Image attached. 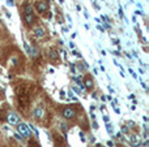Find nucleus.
<instances>
[{
	"label": "nucleus",
	"instance_id": "22",
	"mask_svg": "<svg viewBox=\"0 0 149 147\" xmlns=\"http://www.w3.org/2000/svg\"><path fill=\"white\" fill-rule=\"evenodd\" d=\"M30 126H31V129H33V130H34L35 135H38V130H37V129H35V128H34V126H33V125H30Z\"/></svg>",
	"mask_w": 149,
	"mask_h": 147
},
{
	"label": "nucleus",
	"instance_id": "5",
	"mask_svg": "<svg viewBox=\"0 0 149 147\" xmlns=\"http://www.w3.org/2000/svg\"><path fill=\"white\" fill-rule=\"evenodd\" d=\"M17 130L21 135H24L25 138H30V130H29V126L24 123H19L17 124Z\"/></svg>",
	"mask_w": 149,
	"mask_h": 147
},
{
	"label": "nucleus",
	"instance_id": "25",
	"mask_svg": "<svg viewBox=\"0 0 149 147\" xmlns=\"http://www.w3.org/2000/svg\"><path fill=\"white\" fill-rule=\"evenodd\" d=\"M116 147H124V146H123V144H118V146H116Z\"/></svg>",
	"mask_w": 149,
	"mask_h": 147
},
{
	"label": "nucleus",
	"instance_id": "17",
	"mask_svg": "<svg viewBox=\"0 0 149 147\" xmlns=\"http://www.w3.org/2000/svg\"><path fill=\"white\" fill-rule=\"evenodd\" d=\"M13 138H15V139H17V141H22V138L20 137V134H15V135H13Z\"/></svg>",
	"mask_w": 149,
	"mask_h": 147
},
{
	"label": "nucleus",
	"instance_id": "9",
	"mask_svg": "<svg viewBox=\"0 0 149 147\" xmlns=\"http://www.w3.org/2000/svg\"><path fill=\"white\" fill-rule=\"evenodd\" d=\"M7 121L11 124V125H17L20 123V119H19V115L16 112H9L8 116H7Z\"/></svg>",
	"mask_w": 149,
	"mask_h": 147
},
{
	"label": "nucleus",
	"instance_id": "2",
	"mask_svg": "<svg viewBox=\"0 0 149 147\" xmlns=\"http://www.w3.org/2000/svg\"><path fill=\"white\" fill-rule=\"evenodd\" d=\"M62 116L65 120H73L77 117V111L73 107H64L62 111Z\"/></svg>",
	"mask_w": 149,
	"mask_h": 147
},
{
	"label": "nucleus",
	"instance_id": "3",
	"mask_svg": "<svg viewBox=\"0 0 149 147\" xmlns=\"http://www.w3.org/2000/svg\"><path fill=\"white\" fill-rule=\"evenodd\" d=\"M35 11H37L39 15H45V13L49 12V1L46 0H38L34 4Z\"/></svg>",
	"mask_w": 149,
	"mask_h": 147
},
{
	"label": "nucleus",
	"instance_id": "12",
	"mask_svg": "<svg viewBox=\"0 0 149 147\" xmlns=\"http://www.w3.org/2000/svg\"><path fill=\"white\" fill-rule=\"evenodd\" d=\"M7 116H8L7 108L1 107V108H0V123H5V121H7Z\"/></svg>",
	"mask_w": 149,
	"mask_h": 147
},
{
	"label": "nucleus",
	"instance_id": "21",
	"mask_svg": "<svg viewBox=\"0 0 149 147\" xmlns=\"http://www.w3.org/2000/svg\"><path fill=\"white\" fill-rule=\"evenodd\" d=\"M8 5H15V1L13 0H8Z\"/></svg>",
	"mask_w": 149,
	"mask_h": 147
},
{
	"label": "nucleus",
	"instance_id": "23",
	"mask_svg": "<svg viewBox=\"0 0 149 147\" xmlns=\"http://www.w3.org/2000/svg\"><path fill=\"white\" fill-rule=\"evenodd\" d=\"M103 120H105V123L107 124V123H109V116H105V117H103Z\"/></svg>",
	"mask_w": 149,
	"mask_h": 147
},
{
	"label": "nucleus",
	"instance_id": "16",
	"mask_svg": "<svg viewBox=\"0 0 149 147\" xmlns=\"http://www.w3.org/2000/svg\"><path fill=\"white\" fill-rule=\"evenodd\" d=\"M122 133L128 134V133H130V128H127V126H122Z\"/></svg>",
	"mask_w": 149,
	"mask_h": 147
},
{
	"label": "nucleus",
	"instance_id": "1",
	"mask_svg": "<svg viewBox=\"0 0 149 147\" xmlns=\"http://www.w3.org/2000/svg\"><path fill=\"white\" fill-rule=\"evenodd\" d=\"M46 109H45V107H42V105H37V107L33 109V119L35 120V121H43L45 119H46Z\"/></svg>",
	"mask_w": 149,
	"mask_h": 147
},
{
	"label": "nucleus",
	"instance_id": "7",
	"mask_svg": "<svg viewBox=\"0 0 149 147\" xmlns=\"http://www.w3.org/2000/svg\"><path fill=\"white\" fill-rule=\"evenodd\" d=\"M21 12L22 15H31V13H34V7L29 1H25L21 5Z\"/></svg>",
	"mask_w": 149,
	"mask_h": 147
},
{
	"label": "nucleus",
	"instance_id": "10",
	"mask_svg": "<svg viewBox=\"0 0 149 147\" xmlns=\"http://www.w3.org/2000/svg\"><path fill=\"white\" fill-rule=\"evenodd\" d=\"M49 59H50V61H53V63L59 61V52H58V49H55V48L50 49L49 51Z\"/></svg>",
	"mask_w": 149,
	"mask_h": 147
},
{
	"label": "nucleus",
	"instance_id": "11",
	"mask_svg": "<svg viewBox=\"0 0 149 147\" xmlns=\"http://www.w3.org/2000/svg\"><path fill=\"white\" fill-rule=\"evenodd\" d=\"M82 83H84V86H86V90H89V91H90V90H93L94 81H93V78H92L90 76H88V74H86V76L84 77V82H82Z\"/></svg>",
	"mask_w": 149,
	"mask_h": 147
},
{
	"label": "nucleus",
	"instance_id": "6",
	"mask_svg": "<svg viewBox=\"0 0 149 147\" xmlns=\"http://www.w3.org/2000/svg\"><path fill=\"white\" fill-rule=\"evenodd\" d=\"M53 137H54V143H55V147H65L64 137H62L60 134H58V133H55V132H54Z\"/></svg>",
	"mask_w": 149,
	"mask_h": 147
},
{
	"label": "nucleus",
	"instance_id": "8",
	"mask_svg": "<svg viewBox=\"0 0 149 147\" xmlns=\"http://www.w3.org/2000/svg\"><path fill=\"white\" fill-rule=\"evenodd\" d=\"M33 35L38 39H43L46 37V29L42 28V26H37V28L33 29Z\"/></svg>",
	"mask_w": 149,
	"mask_h": 147
},
{
	"label": "nucleus",
	"instance_id": "15",
	"mask_svg": "<svg viewBox=\"0 0 149 147\" xmlns=\"http://www.w3.org/2000/svg\"><path fill=\"white\" fill-rule=\"evenodd\" d=\"M77 68H78V71L84 72V71H85V68H88V64H82V63H78V64H77Z\"/></svg>",
	"mask_w": 149,
	"mask_h": 147
},
{
	"label": "nucleus",
	"instance_id": "20",
	"mask_svg": "<svg viewBox=\"0 0 149 147\" xmlns=\"http://www.w3.org/2000/svg\"><path fill=\"white\" fill-rule=\"evenodd\" d=\"M93 128H94V129H98V123H96V121H93Z\"/></svg>",
	"mask_w": 149,
	"mask_h": 147
},
{
	"label": "nucleus",
	"instance_id": "18",
	"mask_svg": "<svg viewBox=\"0 0 149 147\" xmlns=\"http://www.w3.org/2000/svg\"><path fill=\"white\" fill-rule=\"evenodd\" d=\"M106 129H107V132H109L110 134L112 133V128H111V125H106Z\"/></svg>",
	"mask_w": 149,
	"mask_h": 147
},
{
	"label": "nucleus",
	"instance_id": "19",
	"mask_svg": "<svg viewBox=\"0 0 149 147\" xmlns=\"http://www.w3.org/2000/svg\"><path fill=\"white\" fill-rule=\"evenodd\" d=\"M73 55H74V56H77V57H81V53L77 52V51H73Z\"/></svg>",
	"mask_w": 149,
	"mask_h": 147
},
{
	"label": "nucleus",
	"instance_id": "13",
	"mask_svg": "<svg viewBox=\"0 0 149 147\" xmlns=\"http://www.w3.org/2000/svg\"><path fill=\"white\" fill-rule=\"evenodd\" d=\"M130 142L132 144H134L135 147H137L140 144V141H139V138H137V135L136 134H132V135H130Z\"/></svg>",
	"mask_w": 149,
	"mask_h": 147
},
{
	"label": "nucleus",
	"instance_id": "14",
	"mask_svg": "<svg viewBox=\"0 0 149 147\" xmlns=\"http://www.w3.org/2000/svg\"><path fill=\"white\" fill-rule=\"evenodd\" d=\"M60 129H62L63 133H67L68 132V129H69V125L68 124H65V123H60Z\"/></svg>",
	"mask_w": 149,
	"mask_h": 147
},
{
	"label": "nucleus",
	"instance_id": "4",
	"mask_svg": "<svg viewBox=\"0 0 149 147\" xmlns=\"http://www.w3.org/2000/svg\"><path fill=\"white\" fill-rule=\"evenodd\" d=\"M22 21H24V24L28 28H31L34 24H37V17L34 16V13H31V15H22Z\"/></svg>",
	"mask_w": 149,
	"mask_h": 147
},
{
	"label": "nucleus",
	"instance_id": "24",
	"mask_svg": "<svg viewBox=\"0 0 149 147\" xmlns=\"http://www.w3.org/2000/svg\"><path fill=\"white\" fill-rule=\"evenodd\" d=\"M73 90H74V92H77V94H80V90H78L77 87H76V86H74V87H73Z\"/></svg>",
	"mask_w": 149,
	"mask_h": 147
}]
</instances>
